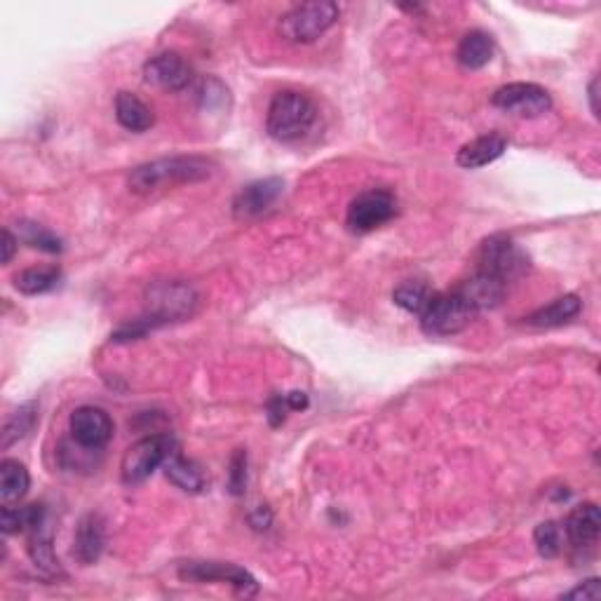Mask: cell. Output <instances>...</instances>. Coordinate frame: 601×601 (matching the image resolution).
Returning <instances> with one entry per match:
<instances>
[{
  "label": "cell",
  "mask_w": 601,
  "mask_h": 601,
  "mask_svg": "<svg viewBox=\"0 0 601 601\" xmlns=\"http://www.w3.org/2000/svg\"><path fill=\"white\" fill-rule=\"evenodd\" d=\"M212 177V162L195 155H177L139 165L130 174V188L134 193H153L158 188H170L179 184H195Z\"/></svg>",
  "instance_id": "obj_1"
},
{
  "label": "cell",
  "mask_w": 601,
  "mask_h": 601,
  "mask_svg": "<svg viewBox=\"0 0 601 601\" xmlns=\"http://www.w3.org/2000/svg\"><path fill=\"white\" fill-rule=\"evenodd\" d=\"M317 120V106L308 94L285 90L278 92L268 106L266 130L275 141L294 144L313 130Z\"/></svg>",
  "instance_id": "obj_2"
},
{
  "label": "cell",
  "mask_w": 601,
  "mask_h": 601,
  "mask_svg": "<svg viewBox=\"0 0 601 601\" xmlns=\"http://www.w3.org/2000/svg\"><path fill=\"white\" fill-rule=\"evenodd\" d=\"M339 15L341 8L332 0H313V3L296 5L287 15H282L280 33L289 43H315L339 22Z\"/></svg>",
  "instance_id": "obj_3"
},
{
  "label": "cell",
  "mask_w": 601,
  "mask_h": 601,
  "mask_svg": "<svg viewBox=\"0 0 601 601\" xmlns=\"http://www.w3.org/2000/svg\"><path fill=\"white\" fill-rule=\"evenodd\" d=\"M200 296L193 285L184 280H160L146 289L148 317L162 327V324L186 320L198 308Z\"/></svg>",
  "instance_id": "obj_4"
},
{
  "label": "cell",
  "mask_w": 601,
  "mask_h": 601,
  "mask_svg": "<svg viewBox=\"0 0 601 601\" xmlns=\"http://www.w3.org/2000/svg\"><path fill=\"white\" fill-rule=\"evenodd\" d=\"M477 273L491 275L503 285H510L529 273V256L508 235H491L479 247Z\"/></svg>",
  "instance_id": "obj_5"
},
{
  "label": "cell",
  "mask_w": 601,
  "mask_h": 601,
  "mask_svg": "<svg viewBox=\"0 0 601 601\" xmlns=\"http://www.w3.org/2000/svg\"><path fill=\"white\" fill-rule=\"evenodd\" d=\"M421 327L430 336H454L470 327L477 313L456 289L451 292H432L428 306L421 315Z\"/></svg>",
  "instance_id": "obj_6"
},
{
  "label": "cell",
  "mask_w": 601,
  "mask_h": 601,
  "mask_svg": "<svg viewBox=\"0 0 601 601\" xmlns=\"http://www.w3.org/2000/svg\"><path fill=\"white\" fill-rule=\"evenodd\" d=\"M174 451H177V440L172 435H165V432L148 435L127 449L123 463H120V477L127 486L146 482L155 470L165 465Z\"/></svg>",
  "instance_id": "obj_7"
},
{
  "label": "cell",
  "mask_w": 601,
  "mask_h": 601,
  "mask_svg": "<svg viewBox=\"0 0 601 601\" xmlns=\"http://www.w3.org/2000/svg\"><path fill=\"white\" fill-rule=\"evenodd\" d=\"M397 216V200L390 191L374 188V191H364L350 202L346 226L350 233L364 235L376 231V228L386 226Z\"/></svg>",
  "instance_id": "obj_8"
},
{
  "label": "cell",
  "mask_w": 601,
  "mask_h": 601,
  "mask_svg": "<svg viewBox=\"0 0 601 601\" xmlns=\"http://www.w3.org/2000/svg\"><path fill=\"white\" fill-rule=\"evenodd\" d=\"M491 104L517 118H538L552 108V97L536 83H508L498 87Z\"/></svg>",
  "instance_id": "obj_9"
},
{
  "label": "cell",
  "mask_w": 601,
  "mask_h": 601,
  "mask_svg": "<svg viewBox=\"0 0 601 601\" xmlns=\"http://www.w3.org/2000/svg\"><path fill=\"white\" fill-rule=\"evenodd\" d=\"M113 430H116V425H113V418L108 416V411L92 407V404L78 407L69 418L71 440L87 451L104 449L111 442Z\"/></svg>",
  "instance_id": "obj_10"
},
{
  "label": "cell",
  "mask_w": 601,
  "mask_h": 601,
  "mask_svg": "<svg viewBox=\"0 0 601 601\" xmlns=\"http://www.w3.org/2000/svg\"><path fill=\"white\" fill-rule=\"evenodd\" d=\"M179 576L181 580H191V583H226L235 592L245 594V597H252V594L259 592V583H256L252 573L233 564L191 562L181 566Z\"/></svg>",
  "instance_id": "obj_11"
},
{
  "label": "cell",
  "mask_w": 601,
  "mask_h": 601,
  "mask_svg": "<svg viewBox=\"0 0 601 601\" xmlns=\"http://www.w3.org/2000/svg\"><path fill=\"white\" fill-rule=\"evenodd\" d=\"M282 193H285V181L278 177L252 181V184H247L238 195H235L233 200L235 219L240 221L259 219V216L270 212V209L278 205Z\"/></svg>",
  "instance_id": "obj_12"
},
{
  "label": "cell",
  "mask_w": 601,
  "mask_h": 601,
  "mask_svg": "<svg viewBox=\"0 0 601 601\" xmlns=\"http://www.w3.org/2000/svg\"><path fill=\"white\" fill-rule=\"evenodd\" d=\"M144 80L165 92H181L193 83V66L177 52H162L144 64Z\"/></svg>",
  "instance_id": "obj_13"
},
{
  "label": "cell",
  "mask_w": 601,
  "mask_h": 601,
  "mask_svg": "<svg viewBox=\"0 0 601 601\" xmlns=\"http://www.w3.org/2000/svg\"><path fill=\"white\" fill-rule=\"evenodd\" d=\"M601 533V515L597 503H583L571 510L564 522V536L576 550L592 548Z\"/></svg>",
  "instance_id": "obj_14"
},
{
  "label": "cell",
  "mask_w": 601,
  "mask_h": 601,
  "mask_svg": "<svg viewBox=\"0 0 601 601\" xmlns=\"http://www.w3.org/2000/svg\"><path fill=\"white\" fill-rule=\"evenodd\" d=\"M456 292L463 296L465 301L470 303L472 310L479 315L482 310H491L496 306H501V301L505 299V292H508V285H503L501 280L491 278V275L477 273L468 280H463L461 285L456 287Z\"/></svg>",
  "instance_id": "obj_15"
},
{
  "label": "cell",
  "mask_w": 601,
  "mask_h": 601,
  "mask_svg": "<svg viewBox=\"0 0 601 601\" xmlns=\"http://www.w3.org/2000/svg\"><path fill=\"white\" fill-rule=\"evenodd\" d=\"M106 548V524L99 515H87L80 519L76 529V540H73V557L83 566L99 562L101 552Z\"/></svg>",
  "instance_id": "obj_16"
},
{
  "label": "cell",
  "mask_w": 601,
  "mask_h": 601,
  "mask_svg": "<svg viewBox=\"0 0 601 601\" xmlns=\"http://www.w3.org/2000/svg\"><path fill=\"white\" fill-rule=\"evenodd\" d=\"M505 151H508V139L503 134H484V137H477L470 144L461 146L456 162L463 170H479V167L496 162Z\"/></svg>",
  "instance_id": "obj_17"
},
{
  "label": "cell",
  "mask_w": 601,
  "mask_h": 601,
  "mask_svg": "<svg viewBox=\"0 0 601 601\" xmlns=\"http://www.w3.org/2000/svg\"><path fill=\"white\" fill-rule=\"evenodd\" d=\"M494 52H496V45H494V38H491L489 33L470 31V33H465V36L461 38V43H458L456 59L463 69L479 71V69H484L491 59H494Z\"/></svg>",
  "instance_id": "obj_18"
},
{
  "label": "cell",
  "mask_w": 601,
  "mask_h": 601,
  "mask_svg": "<svg viewBox=\"0 0 601 601\" xmlns=\"http://www.w3.org/2000/svg\"><path fill=\"white\" fill-rule=\"evenodd\" d=\"M116 120L120 127H125L127 132L141 134L148 132L155 123L153 111L141 101L137 94L132 92H118L116 97Z\"/></svg>",
  "instance_id": "obj_19"
},
{
  "label": "cell",
  "mask_w": 601,
  "mask_h": 601,
  "mask_svg": "<svg viewBox=\"0 0 601 601\" xmlns=\"http://www.w3.org/2000/svg\"><path fill=\"white\" fill-rule=\"evenodd\" d=\"M580 308L583 303L576 294H566L562 299H555L548 306L538 308L536 313H531L529 317H524V322L529 327H540V329H550V327H562V324L571 322L573 317L580 315Z\"/></svg>",
  "instance_id": "obj_20"
},
{
  "label": "cell",
  "mask_w": 601,
  "mask_h": 601,
  "mask_svg": "<svg viewBox=\"0 0 601 601\" xmlns=\"http://www.w3.org/2000/svg\"><path fill=\"white\" fill-rule=\"evenodd\" d=\"M29 557L33 566L45 576L57 578L62 576V564H59L57 555H54V545H52V533L47 529V519L36 529L29 531Z\"/></svg>",
  "instance_id": "obj_21"
},
{
  "label": "cell",
  "mask_w": 601,
  "mask_h": 601,
  "mask_svg": "<svg viewBox=\"0 0 601 601\" xmlns=\"http://www.w3.org/2000/svg\"><path fill=\"white\" fill-rule=\"evenodd\" d=\"M165 475L174 486H179L181 491H186V494H200V491H205L207 479L205 472L195 461H188L179 454V451H174V454L167 458L165 465Z\"/></svg>",
  "instance_id": "obj_22"
},
{
  "label": "cell",
  "mask_w": 601,
  "mask_h": 601,
  "mask_svg": "<svg viewBox=\"0 0 601 601\" xmlns=\"http://www.w3.org/2000/svg\"><path fill=\"white\" fill-rule=\"evenodd\" d=\"M31 486V475L26 470L24 463L12 461V458H5L0 463V501L3 505H12L29 494Z\"/></svg>",
  "instance_id": "obj_23"
},
{
  "label": "cell",
  "mask_w": 601,
  "mask_h": 601,
  "mask_svg": "<svg viewBox=\"0 0 601 601\" xmlns=\"http://www.w3.org/2000/svg\"><path fill=\"white\" fill-rule=\"evenodd\" d=\"M47 519V512L43 505H26V508H12V505H3L0 512V529L5 536H15V533L33 531Z\"/></svg>",
  "instance_id": "obj_24"
},
{
  "label": "cell",
  "mask_w": 601,
  "mask_h": 601,
  "mask_svg": "<svg viewBox=\"0 0 601 601\" xmlns=\"http://www.w3.org/2000/svg\"><path fill=\"white\" fill-rule=\"evenodd\" d=\"M59 282H62V270L57 266L26 268L22 273L15 275V287L26 296L52 292V289L59 287Z\"/></svg>",
  "instance_id": "obj_25"
},
{
  "label": "cell",
  "mask_w": 601,
  "mask_h": 601,
  "mask_svg": "<svg viewBox=\"0 0 601 601\" xmlns=\"http://www.w3.org/2000/svg\"><path fill=\"white\" fill-rule=\"evenodd\" d=\"M38 423V407L33 402L22 404L17 411H12L8 421L3 425V444L0 447L10 449L12 444L24 440Z\"/></svg>",
  "instance_id": "obj_26"
},
{
  "label": "cell",
  "mask_w": 601,
  "mask_h": 601,
  "mask_svg": "<svg viewBox=\"0 0 601 601\" xmlns=\"http://www.w3.org/2000/svg\"><path fill=\"white\" fill-rule=\"evenodd\" d=\"M17 238L22 240L24 245L40 249V252H47V254L64 252L62 240L40 224H33V221H22V224H17Z\"/></svg>",
  "instance_id": "obj_27"
},
{
  "label": "cell",
  "mask_w": 601,
  "mask_h": 601,
  "mask_svg": "<svg viewBox=\"0 0 601 601\" xmlns=\"http://www.w3.org/2000/svg\"><path fill=\"white\" fill-rule=\"evenodd\" d=\"M432 292L421 282H404L393 292V301L395 306H400L402 310H407L411 315H421L425 306H428Z\"/></svg>",
  "instance_id": "obj_28"
},
{
  "label": "cell",
  "mask_w": 601,
  "mask_h": 601,
  "mask_svg": "<svg viewBox=\"0 0 601 601\" xmlns=\"http://www.w3.org/2000/svg\"><path fill=\"white\" fill-rule=\"evenodd\" d=\"M533 543H536L540 557H557L562 552V529H559L557 522L538 524L536 531H533Z\"/></svg>",
  "instance_id": "obj_29"
},
{
  "label": "cell",
  "mask_w": 601,
  "mask_h": 601,
  "mask_svg": "<svg viewBox=\"0 0 601 601\" xmlns=\"http://www.w3.org/2000/svg\"><path fill=\"white\" fill-rule=\"evenodd\" d=\"M247 489V451L238 449L228 465V491L233 496H245Z\"/></svg>",
  "instance_id": "obj_30"
},
{
  "label": "cell",
  "mask_w": 601,
  "mask_h": 601,
  "mask_svg": "<svg viewBox=\"0 0 601 601\" xmlns=\"http://www.w3.org/2000/svg\"><path fill=\"white\" fill-rule=\"evenodd\" d=\"M198 99H200V104L205 106V108L224 106V104H226V99H228V90H226L224 85L219 83V80L209 78V80H205V83L200 85Z\"/></svg>",
  "instance_id": "obj_31"
},
{
  "label": "cell",
  "mask_w": 601,
  "mask_h": 601,
  "mask_svg": "<svg viewBox=\"0 0 601 601\" xmlns=\"http://www.w3.org/2000/svg\"><path fill=\"white\" fill-rule=\"evenodd\" d=\"M599 597H601L599 578L585 580V583H580L578 587H573L571 592L562 594V599H599Z\"/></svg>",
  "instance_id": "obj_32"
},
{
  "label": "cell",
  "mask_w": 601,
  "mask_h": 601,
  "mask_svg": "<svg viewBox=\"0 0 601 601\" xmlns=\"http://www.w3.org/2000/svg\"><path fill=\"white\" fill-rule=\"evenodd\" d=\"M17 245H19V238H15L8 228L3 231V263H10L12 256H15L17 252Z\"/></svg>",
  "instance_id": "obj_33"
},
{
  "label": "cell",
  "mask_w": 601,
  "mask_h": 601,
  "mask_svg": "<svg viewBox=\"0 0 601 601\" xmlns=\"http://www.w3.org/2000/svg\"><path fill=\"white\" fill-rule=\"evenodd\" d=\"M597 87H599V78H594L590 83V104H592V113L599 116V104H597Z\"/></svg>",
  "instance_id": "obj_34"
}]
</instances>
